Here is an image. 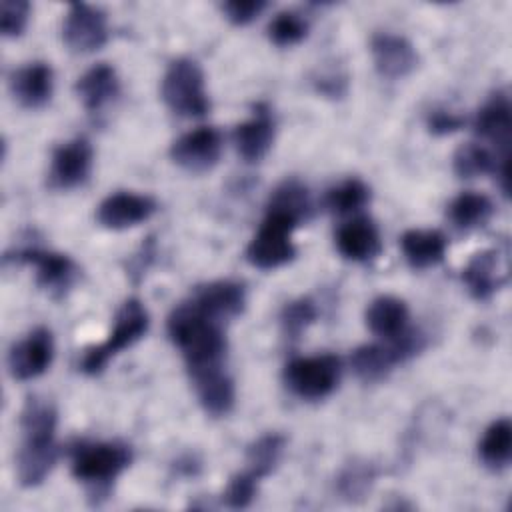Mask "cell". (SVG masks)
Listing matches in <instances>:
<instances>
[{"label": "cell", "instance_id": "4fadbf2b", "mask_svg": "<svg viewBox=\"0 0 512 512\" xmlns=\"http://www.w3.org/2000/svg\"><path fill=\"white\" fill-rule=\"evenodd\" d=\"M156 208L158 204L152 196L120 190L98 204L96 220L108 230H126L146 222Z\"/></svg>", "mask_w": 512, "mask_h": 512}, {"label": "cell", "instance_id": "e575fe53", "mask_svg": "<svg viewBox=\"0 0 512 512\" xmlns=\"http://www.w3.org/2000/svg\"><path fill=\"white\" fill-rule=\"evenodd\" d=\"M258 482L260 478L254 476L248 468L244 472H238L230 478V482L226 484V490L222 494V500L228 508L240 510V508H248L258 492Z\"/></svg>", "mask_w": 512, "mask_h": 512}, {"label": "cell", "instance_id": "d4e9b609", "mask_svg": "<svg viewBox=\"0 0 512 512\" xmlns=\"http://www.w3.org/2000/svg\"><path fill=\"white\" fill-rule=\"evenodd\" d=\"M398 364L388 342L384 344H362L350 356V366L362 382H380Z\"/></svg>", "mask_w": 512, "mask_h": 512}, {"label": "cell", "instance_id": "4dcf8cb0", "mask_svg": "<svg viewBox=\"0 0 512 512\" xmlns=\"http://www.w3.org/2000/svg\"><path fill=\"white\" fill-rule=\"evenodd\" d=\"M368 200H370V188L358 178L342 180L340 184L328 188L324 194V206L332 214L358 212L368 204Z\"/></svg>", "mask_w": 512, "mask_h": 512}, {"label": "cell", "instance_id": "5b68a950", "mask_svg": "<svg viewBox=\"0 0 512 512\" xmlns=\"http://www.w3.org/2000/svg\"><path fill=\"white\" fill-rule=\"evenodd\" d=\"M298 222L282 212L266 210V216L246 246V260L258 270H274L296 256L292 232Z\"/></svg>", "mask_w": 512, "mask_h": 512}, {"label": "cell", "instance_id": "836d02e7", "mask_svg": "<svg viewBox=\"0 0 512 512\" xmlns=\"http://www.w3.org/2000/svg\"><path fill=\"white\" fill-rule=\"evenodd\" d=\"M318 308L312 298H296L292 302H286V306L280 312V326L288 340H296L310 324L316 322Z\"/></svg>", "mask_w": 512, "mask_h": 512}, {"label": "cell", "instance_id": "1f68e13d", "mask_svg": "<svg viewBox=\"0 0 512 512\" xmlns=\"http://www.w3.org/2000/svg\"><path fill=\"white\" fill-rule=\"evenodd\" d=\"M374 480H376L374 464H370L366 460H352L338 474L336 490L348 502H358L370 492Z\"/></svg>", "mask_w": 512, "mask_h": 512}, {"label": "cell", "instance_id": "277c9868", "mask_svg": "<svg viewBox=\"0 0 512 512\" xmlns=\"http://www.w3.org/2000/svg\"><path fill=\"white\" fill-rule=\"evenodd\" d=\"M160 94L178 116L200 118L210 110L202 68L190 58H176L164 72Z\"/></svg>", "mask_w": 512, "mask_h": 512}, {"label": "cell", "instance_id": "484cf974", "mask_svg": "<svg viewBox=\"0 0 512 512\" xmlns=\"http://www.w3.org/2000/svg\"><path fill=\"white\" fill-rule=\"evenodd\" d=\"M504 164H508V156H498L480 142H466L452 156V168L460 178L496 174Z\"/></svg>", "mask_w": 512, "mask_h": 512}, {"label": "cell", "instance_id": "f546056e", "mask_svg": "<svg viewBox=\"0 0 512 512\" xmlns=\"http://www.w3.org/2000/svg\"><path fill=\"white\" fill-rule=\"evenodd\" d=\"M286 438L276 432L262 434L258 440H254L248 450H246V460H248V470L258 476L260 480L272 474L276 464L280 462V456L284 452Z\"/></svg>", "mask_w": 512, "mask_h": 512}, {"label": "cell", "instance_id": "e0dca14e", "mask_svg": "<svg viewBox=\"0 0 512 512\" xmlns=\"http://www.w3.org/2000/svg\"><path fill=\"white\" fill-rule=\"evenodd\" d=\"M10 92L14 100L28 110L46 106L54 92V72L50 64L30 62L14 70L10 76Z\"/></svg>", "mask_w": 512, "mask_h": 512}, {"label": "cell", "instance_id": "ba28073f", "mask_svg": "<svg viewBox=\"0 0 512 512\" xmlns=\"http://www.w3.org/2000/svg\"><path fill=\"white\" fill-rule=\"evenodd\" d=\"M26 262L36 268V282L52 296H64L78 280L80 268L76 262L60 252L42 250L38 246H22L14 254H6V262Z\"/></svg>", "mask_w": 512, "mask_h": 512}, {"label": "cell", "instance_id": "7a4b0ae2", "mask_svg": "<svg viewBox=\"0 0 512 512\" xmlns=\"http://www.w3.org/2000/svg\"><path fill=\"white\" fill-rule=\"evenodd\" d=\"M166 328L170 340L182 352L188 372L222 366L226 356L224 324L204 314L192 300L170 312Z\"/></svg>", "mask_w": 512, "mask_h": 512}, {"label": "cell", "instance_id": "9a60e30c", "mask_svg": "<svg viewBox=\"0 0 512 512\" xmlns=\"http://www.w3.org/2000/svg\"><path fill=\"white\" fill-rule=\"evenodd\" d=\"M192 302L210 318L218 322H228L242 314L246 306V292L240 282L234 280H214L202 284L194 290Z\"/></svg>", "mask_w": 512, "mask_h": 512}, {"label": "cell", "instance_id": "d6986e66", "mask_svg": "<svg viewBox=\"0 0 512 512\" xmlns=\"http://www.w3.org/2000/svg\"><path fill=\"white\" fill-rule=\"evenodd\" d=\"M474 132L482 140L500 148L502 154H508L512 134V106L506 92L498 90L480 106L474 118Z\"/></svg>", "mask_w": 512, "mask_h": 512}, {"label": "cell", "instance_id": "5bb4252c", "mask_svg": "<svg viewBox=\"0 0 512 512\" xmlns=\"http://www.w3.org/2000/svg\"><path fill=\"white\" fill-rule=\"evenodd\" d=\"M370 52L376 72L388 80L406 78L418 66V54L412 42L400 34H374L370 40Z\"/></svg>", "mask_w": 512, "mask_h": 512}, {"label": "cell", "instance_id": "8992f818", "mask_svg": "<svg viewBox=\"0 0 512 512\" xmlns=\"http://www.w3.org/2000/svg\"><path fill=\"white\" fill-rule=\"evenodd\" d=\"M132 462L130 446L122 442H82L72 452V474L76 480L104 488Z\"/></svg>", "mask_w": 512, "mask_h": 512}, {"label": "cell", "instance_id": "4316f807", "mask_svg": "<svg viewBox=\"0 0 512 512\" xmlns=\"http://www.w3.org/2000/svg\"><path fill=\"white\" fill-rule=\"evenodd\" d=\"M494 212V204L486 194L462 192L448 204V220L454 228L468 232L488 222Z\"/></svg>", "mask_w": 512, "mask_h": 512}, {"label": "cell", "instance_id": "f1b7e54d", "mask_svg": "<svg viewBox=\"0 0 512 512\" xmlns=\"http://www.w3.org/2000/svg\"><path fill=\"white\" fill-rule=\"evenodd\" d=\"M266 210L282 212L300 224L310 216V196L306 186L294 178L284 180L274 188Z\"/></svg>", "mask_w": 512, "mask_h": 512}, {"label": "cell", "instance_id": "f35d334b", "mask_svg": "<svg viewBox=\"0 0 512 512\" xmlns=\"http://www.w3.org/2000/svg\"><path fill=\"white\" fill-rule=\"evenodd\" d=\"M318 92H322V94H328V96H340V94H344V90H346V80L342 78V76H322V78H318Z\"/></svg>", "mask_w": 512, "mask_h": 512}, {"label": "cell", "instance_id": "30bf717a", "mask_svg": "<svg viewBox=\"0 0 512 512\" xmlns=\"http://www.w3.org/2000/svg\"><path fill=\"white\" fill-rule=\"evenodd\" d=\"M62 38L72 52L88 54L100 50L108 40L106 14L84 2L70 4L62 24Z\"/></svg>", "mask_w": 512, "mask_h": 512}, {"label": "cell", "instance_id": "83f0119b", "mask_svg": "<svg viewBox=\"0 0 512 512\" xmlns=\"http://www.w3.org/2000/svg\"><path fill=\"white\" fill-rule=\"evenodd\" d=\"M478 454L490 470H502L510 464L512 456V424L508 418L494 420L482 434Z\"/></svg>", "mask_w": 512, "mask_h": 512}, {"label": "cell", "instance_id": "2e32d148", "mask_svg": "<svg viewBox=\"0 0 512 512\" xmlns=\"http://www.w3.org/2000/svg\"><path fill=\"white\" fill-rule=\"evenodd\" d=\"M274 132L276 126L270 110L264 104H258L254 108V114L248 120L240 122L232 132L236 152L244 162L262 160L272 148Z\"/></svg>", "mask_w": 512, "mask_h": 512}, {"label": "cell", "instance_id": "d6a6232c", "mask_svg": "<svg viewBox=\"0 0 512 512\" xmlns=\"http://www.w3.org/2000/svg\"><path fill=\"white\" fill-rule=\"evenodd\" d=\"M308 34V22L294 10L278 12L268 24V38L272 44L286 48L302 42Z\"/></svg>", "mask_w": 512, "mask_h": 512}, {"label": "cell", "instance_id": "74e56055", "mask_svg": "<svg viewBox=\"0 0 512 512\" xmlns=\"http://www.w3.org/2000/svg\"><path fill=\"white\" fill-rule=\"evenodd\" d=\"M464 116L446 108H434L430 110L428 118H426V126L432 134L436 136H446L452 132H458L464 126Z\"/></svg>", "mask_w": 512, "mask_h": 512}, {"label": "cell", "instance_id": "52a82bcc", "mask_svg": "<svg viewBox=\"0 0 512 512\" xmlns=\"http://www.w3.org/2000/svg\"><path fill=\"white\" fill-rule=\"evenodd\" d=\"M340 374L342 364L334 354L300 356L284 366L286 386L302 400H322L330 396L340 382Z\"/></svg>", "mask_w": 512, "mask_h": 512}, {"label": "cell", "instance_id": "3957f363", "mask_svg": "<svg viewBox=\"0 0 512 512\" xmlns=\"http://www.w3.org/2000/svg\"><path fill=\"white\" fill-rule=\"evenodd\" d=\"M150 326V316L144 304L138 298H128L114 316V326L108 334V338L98 344L84 350L80 360V370L88 376L100 374L110 358L120 354L124 348H130L136 344Z\"/></svg>", "mask_w": 512, "mask_h": 512}, {"label": "cell", "instance_id": "6da1fadb", "mask_svg": "<svg viewBox=\"0 0 512 512\" xmlns=\"http://www.w3.org/2000/svg\"><path fill=\"white\" fill-rule=\"evenodd\" d=\"M58 414L52 402L28 398L20 414L22 444L16 456V476L24 488H34L46 480L58 458L56 446Z\"/></svg>", "mask_w": 512, "mask_h": 512}, {"label": "cell", "instance_id": "cb8c5ba5", "mask_svg": "<svg viewBox=\"0 0 512 512\" xmlns=\"http://www.w3.org/2000/svg\"><path fill=\"white\" fill-rule=\"evenodd\" d=\"M364 318L372 334L390 340L408 328V306L396 296H378L368 304Z\"/></svg>", "mask_w": 512, "mask_h": 512}, {"label": "cell", "instance_id": "8fae6325", "mask_svg": "<svg viewBox=\"0 0 512 512\" xmlns=\"http://www.w3.org/2000/svg\"><path fill=\"white\" fill-rule=\"evenodd\" d=\"M222 154V134L212 126H198L170 146V158L174 164L192 174H202L214 168Z\"/></svg>", "mask_w": 512, "mask_h": 512}, {"label": "cell", "instance_id": "44dd1931", "mask_svg": "<svg viewBox=\"0 0 512 512\" xmlns=\"http://www.w3.org/2000/svg\"><path fill=\"white\" fill-rule=\"evenodd\" d=\"M338 252L352 262L372 260L380 252V232L366 216H356L344 222L336 232Z\"/></svg>", "mask_w": 512, "mask_h": 512}, {"label": "cell", "instance_id": "7402d4cb", "mask_svg": "<svg viewBox=\"0 0 512 512\" xmlns=\"http://www.w3.org/2000/svg\"><path fill=\"white\" fill-rule=\"evenodd\" d=\"M400 248L410 268L426 270L444 260L448 240L434 228H410L402 234Z\"/></svg>", "mask_w": 512, "mask_h": 512}, {"label": "cell", "instance_id": "9c48e42d", "mask_svg": "<svg viewBox=\"0 0 512 512\" xmlns=\"http://www.w3.org/2000/svg\"><path fill=\"white\" fill-rule=\"evenodd\" d=\"M94 150L88 138L76 136L54 148L48 168V184L54 190H72L82 186L92 170Z\"/></svg>", "mask_w": 512, "mask_h": 512}, {"label": "cell", "instance_id": "8d00e7d4", "mask_svg": "<svg viewBox=\"0 0 512 512\" xmlns=\"http://www.w3.org/2000/svg\"><path fill=\"white\" fill-rule=\"evenodd\" d=\"M264 8H266L264 0H228L222 4L224 16L236 26L250 24L254 18L262 14Z\"/></svg>", "mask_w": 512, "mask_h": 512}, {"label": "cell", "instance_id": "ffe728a7", "mask_svg": "<svg viewBox=\"0 0 512 512\" xmlns=\"http://www.w3.org/2000/svg\"><path fill=\"white\" fill-rule=\"evenodd\" d=\"M76 96L80 98L82 106L90 114L102 112L120 92V82L116 76V70L106 64H94L88 68L74 84Z\"/></svg>", "mask_w": 512, "mask_h": 512}, {"label": "cell", "instance_id": "7c38bea8", "mask_svg": "<svg viewBox=\"0 0 512 512\" xmlns=\"http://www.w3.org/2000/svg\"><path fill=\"white\" fill-rule=\"evenodd\" d=\"M54 358V338L44 326L30 330L8 352V372L14 380L26 382L42 376Z\"/></svg>", "mask_w": 512, "mask_h": 512}, {"label": "cell", "instance_id": "d590c367", "mask_svg": "<svg viewBox=\"0 0 512 512\" xmlns=\"http://www.w3.org/2000/svg\"><path fill=\"white\" fill-rule=\"evenodd\" d=\"M30 2L26 0H2L0 2V28L4 38H18L28 24Z\"/></svg>", "mask_w": 512, "mask_h": 512}, {"label": "cell", "instance_id": "ac0fdd59", "mask_svg": "<svg viewBox=\"0 0 512 512\" xmlns=\"http://www.w3.org/2000/svg\"><path fill=\"white\" fill-rule=\"evenodd\" d=\"M200 406L210 416H226L236 400L234 382L222 366L190 372Z\"/></svg>", "mask_w": 512, "mask_h": 512}, {"label": "cell", "instance_id": "603a6c76", "mask_svg": "<svg viewBox=\"0 0 512 512\" xmlns=\"http://www.w3.org/2000/svg\"><path fill=\"white\" fill-rule=\"evenodd\" d=\"M498 256L496 250H480L462 268V282L472 298L488 300L504 284L506 276Z\"/></svg>", "mask_w": 512, "mask_h": 512}]
</instances>
